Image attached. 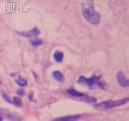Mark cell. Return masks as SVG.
<instances>
[{"instance_id": "7", "label": "cell", "mask_w": 129, "mask_h": 121, "mask_svg": "<svg viewBox=\"0 0 129 121\" xmlns=\"http://www.w3.org/2000/svg\"><path fill=\"white\" fill-rule=\"evenodd\" d=\"M80 115H71L66 116H62V117L57 118L56 119L53 120L52 121H75L80 118Z\"/></svg>"}, {"instance_id": "17", "label": "cell", "mask_w": 129, "mask_h": 121, "mask_svg": "<svg viewBox=\"0 0 129 121\" xmlns=\"http://www.w3.org/2000/svg\"><path fill=\"white\" fill-rule=\"evenodd\" d=\"M85 80H86V78L84 76H81L78 78L77 82L79 84H83V83L85 82Z\"/></svg>"}, {"instance_id": "16", "label": "cell", "mask_w": 129, "mask_h": 121, "mask_svg": "<svg viewBox=\"0 0 129 121\" xmlns=\"http://www.w3.org/2000/svg\"><path fill=\"white\" fill-rule=\"evenodd\" d=\"M17 95H19V96H22L25 94V90L23 88H19V90H17L16 92Z\"/></svg>"}, {"instance_id": "1", "label": "cell", "mask_w": 129, "mask_h": 121, "mask_svg": "<svg viewBox=\"0 0 129 121\" xmlns=\"http://www.w3.org/2000/svg\"><path fill=\"white\" fill-rule=\"evenodd\" d=\"M82 10L83 16L88 23L92 25H96L100 23L101 17L94 10V0H82Z\"/></svg>"}, {"instance_id": "20", "label": "cell", "mask_w": 129, "mask_h": 121, "mask_svg": "<svg viewBox=\"0 0 129 121\" xmlns=\"http://www.w3.org/2000/svg\"><path fill=\"white\" fill-rule=\"evenodd\" d=\"M2 84V80H1V79H0V84Z\"/></svg>"}, {"instance_id": "3", "label": "cell", "mask_w": 129, "mask_h": 121, "mask_svg": "<svg viewBox=\"0 0 129 121\" xmlns=\"http://www.w3.org/2000/svg\"><path fill=\"white\" fill-rule=\"evenodd\" d=\"M17 34L23 36L24 38H32V37L37 36L40 34V31L39 30L38 27H35L33 29L26 32H16Z\"/></svg>"}, {"instance_id": "10", "label": "cell", "mask_w": 129, "mask_h": 121, "mask_svg": "<svg viewBox=\"0 0 129 121\" xmlns=\"http://www.w3.org/2000/svg\"><path fill=\"white\" fill-rule=\"evenodd\" d=\"M67 92L70 95H71L72 96H73V97H83V96H84V94H83V93H81L80 92H78L76 90H74V89H69V90H68Z\"/></svg>"}, {"instance_id": "13", "label": "cell", "mask_w": 129, "mask_h": 121, "mask_svg": "<svg viewBox=\"0 0 129 121\" xmlns=\"http://www.w3.org/2000/svg\"><path fill=\"white\" fill-rule=\"evenodd\" d=\"M80 100L82 101H84L85 102H88V103H90V102H96L97 101V99L94 97H92V96H89V97H85V96H83V97H80Z\"/></svg>"}, {"instance_id": "14", "label": "cell", "mask_w": 129, "mask_h": 121, "mask_svg": "<svg viewBox=\"0 0 129 121\" xmlns=\"http://www.w3.org/2000/svg\"><path fill=\"white\" fill-rule=\"evenodd\" d=\"M12 103L17 106H21L22 105V101H21V98H18V97H14Z\"/></svg>"}, {"instance_id": "6", "label": "cell", "mask_w": 129, "mask_h": 121, "mask_svg": "<svg viewBox=\"0 0 129 121\" xmlns=\"http://www.w3.org/2000/svg\"><path fill=\"white\" fill-rule=\"evenodd\" d=\"M98 81H100V78L94 75H93L92 76V77L88 78H86L84 84H86L88 86L89 88H92V87L94 86V85L97 84V83H98Z\"/></svg>"}, {"instance_id": "11", "label": "cell", "mask_w": 129, "mask_h": 121, "mask_svg": "<svg viewBox=\"0 0 129 121\" xmlns=\"http://www.w3.org/2000/svg\"><path fill=\"white\" fill-rule=\"evenodd\" d=\"M30 44L34 47H38V46H41L43 44V42L42 40L39 38H34L29 40Z\"/></svg>"}, {"instance_id": "5", "label": "cell", "mask_w": 129, "mask_h": 121, "mask_svg": "<svg viewBox=\"0 0 129 121\" xmlns=\"http://www.w3.org/2000/svg\"><path fill=\"white\" fill-rule=\"evenodd\" d=\"M0 112L2 114H4V115L6 116L9 119L14 120L16 121H21V117H20L18 114H17L12 113L11 112H10L8 110L6 109V108H0Z\"/></svg>"}, {"instance_id": "4", "label": "cell", "mask_w": 129, "mask_h": 121, "mask_svg": "<svg viewBox=\"0 0 129 121\" xmlns=\"http://www.w3.org/2000/svg\"><path fill=\"white\" fill-rule=\"evenodd\" d=\"M116 78H117L118 82L122 87H128L129 86V80L126 79L124 76V74L122 72H118L116 74Z\"/></svg>"}, {"instance_id": "15", "label": "cell", "mask_w": 129, "mask_h": 121, "mask_svg": "<svg viewBox=\"0 0 129 121\" xmlns=\"http://www.w3.org/2000/svg\"><path fill=\"white\" fill-rule=\"evenodd\" d=\"M2 97L4 98V100H6V101H7V102H9V103H12V104H13L12 101H11V100L10 99V98H9V96H8V94H6V92H2Z\"/></svg>"}, {"instance_id": "9", "label": "cell", "mask_w": 129, "mask_h": 121, "mask_svg": "<svg viewBox=\"0 0 129 121\" xmlns=\"http://www.w3.org/2000/svg\"><path fill=\"white\" fill-rule=\"evenodd\" d=\"M52 76L54 77V78L56 80L58 81V82H62L64 79V76L62 74V72H60L58 70H56V71L53 72L52 73Z\"/></svg>"}, {"instance_id": "2", "label": "cell", "mask_w": 129, "mask_h": 121, "mask_svg": "<svg viewBox=\"0 0 129 121\" xmlns=\"http://www.w3.org/2000/svg\"><path fill=\"white\" fill-rule=\"evenodd\" d=\"M128 102V99H123V100H108L106 101H103L102 102H100L98 104H96L94 105L95 109L98 110H104L110 109L116 106H121L124 104H126Z\"/></svg>"}, {"instance_id": "12", "label": "cell", "mask_w": 129, "mask_h": 121, "mask_svg": "<svg viewBox=\"0 0 129 121\" xmlns=\"http://www.w3.org/2000/svg\"><path fill=\"white\" fill-rule=\"evenodd\" d=\"M15 82L20 87L25 86H26V85L27 84V80H26L25 79L21 78V76H19L18 78L16 79V80H15Z\"/></svg>"}, {"instance_id": "8", "label": "cell", "mask_w": 129, "mask_h": 121, "mask_svg": "<svg viewBox=\"0 0 129 121\" xmlns=\"http://www.w3.org/2000/svg\"><path fill=\"white\" fill-rule=\"evenodd\" d=\"M53 57H54V60H56V62L60 63V62H62V60H63L64 54L62 52H60V51H56L53 54Z\"/></svg>"}, {"instance_id": "19", "label": "cell", "mask_w": 129, "mask_h": 121, "mask_svg": "<svg viewBox=\"0 0 129 121\" xmlns=\"http://www.w3.org/2000/svg\"><path fill=\"white\" fill-rule=\"evenodd\" d=\"M0 121H3V117L0 115Z\"/></svg>"}, {"instance_id": "18", "label": "cell", "mask_w": 129, "mask_h": 121, "mask_svg": "<svg viewBox=\"0 0 129 121\" xmlns=\"http://www.w3.org/2000/svg\"><path fill=\"white\" fill-rule=\"evenodd\" d=\"M29 100H30V101H33V96H31V94H29Z\"/></svg>"}]
</instances>
